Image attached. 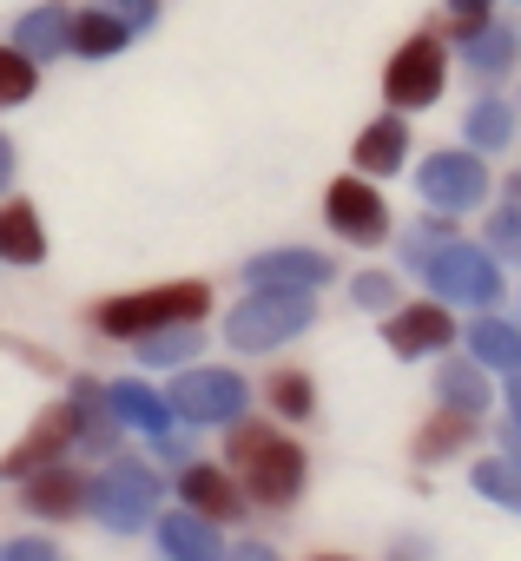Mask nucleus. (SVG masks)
Wrapping results in <instances>:
<instances>
[{
	"instance_id": "35",
	"label": "nucleus",
	"mask_w": 521,
	"mask_h": 561,
	"mask_svg": "<svg viewBox=\"0 0 521 561\" xmlns=\"http://www.w3.org/2000/svg\"><path fill=\"white\" fill-rule=\"evenodd\" d=\"M501 449H508V462H521V423H514V416L501 423Z\"/></svg>"
},
{
	"instance_id": "8",
	"label": "nucleus",
	"mask_w": 521,
	"mask_h": 561,
	"mask_svg": "<svg viewBox=\"0 0 521 561\" xmlns=\"http://www.w3.org/2000/svg\"><path fill=\"white\" fill-rule=\"evenodd\" d=\"M165 403H172V416H185V423H238V410H244V377H231V370H185Z\"/></svg>"
},
{
	"instance_id": "31",
	"label": "nucleus",
	"mask_w": 521,
	"mask_h": 561,
	"mask_svg": "<svg viewBox=\"0 0 521 561\" xmlns=\"http://www.w3.org/2000/svg\"><path fill=\"white\" fill-rule=\"evenodd\" d=\"M350 291H357V305H363V311H390V298H396V285H390L383 271H363Z\"/></svg>"
},
{
	"instance_id": "29",
	"label": "nucleus",
	"mask_w": 521,
	"mask_h": 561,
	"mask_svg": "<svg viewBox=\"0 0 521 561\" xmlns=\"http://www.w3.org/2000/svg\"><path fill=\"white\" fill-rule=\"evenodd\" d=\"M139 344H146V351H139L146 364H178L185 351H198V337H192L185 324H165V331H152V337H139Z\"/></svg>"
},
{
	"instance_id": "39",
	"label": "nucleus",
	"mask_w": 521,
	"mask_h": 561,
	"mask_svg": "<svg viewBox=\"0 0 521 561\" xmlns=\"http://www.w3.org/2000/svg\"><path fill=\"white\" fill-rule=\"evenodd\" d=\"M396 561H422V541H403V548H396Z\"/></svg>"
},
{
	"instance_id": "22",
	"label": "nucleus",
	"mask_w": 521,
	"mask_h": 561,
	"mask_svg": "<svg viewBox=\"0 0 521 561\" xmlns=\"http://www.w3.org/2000/svg\"><path fill=\"white\" fill-rule=\"evenodd\" d=\"M514 54H521V34H514V27H488V21H482V27L462 41V60H468L475 73H508Z\"/></svg>"
},
{
	"instance_id": "40",
	"label": "nucleus",
	"mask_w": 521,
	"mask_h": 561,
	"mask_svg": "<svg viewBox=\"0 0 521 561\" xmlns=\"http://www.w3.org/2000/svg\"><path fill=\"white\" fill-rule=\"evenodd\" d=\"M508 198H521V172H514V179H508Z\"/></svg>"
},
{
	"instance_id": "17",
	"label": "nucleus",
	"mask_w": 521,
	"mask_h": 561,
	"mask_svg": "<svg viewBox=\"0 0 521 561\" xmlns=\"http://www.w3.org/2000/svg\"><path fill=\"white\" fill-rule=\"evenodd\" d=\"M403 152H409V126L390 113V119H377V126H363V139H357V172H396L403 165Z\"/></svg>"
},
{
	"instance_id": "5",
	"label": "nucleus",
	"mask_w": 521,
	"mask_h": 561,
	"mask_svg": "<svg viewBox=\"0 0 521 561\" xmlns=\"http://www.w3.org/2000/svg\"><path fill=\"white\" fill-rule=\"evenodd\" d=\"M442 73H449L442 41H436V34H416V41H403V47L390 54V67H383V93H390L396 113H409V106H429V100L442 93Z\"/></svg>"
},
{
	"instance_id": "16",
	"label": "nucleus",
	"mask_w": 521,
	"mask_h": 561,
	"mask_svg": "<svg viewBox=\"0 0 521 561\" xmlns=\"http://www.w3.org/2000/svg\"><path fill=\"white\" fill-rule=\"evenodd\" d=\"M106 410H113V423H132V430H146V436H159V430L172 423V403H165V397H152V390H146V383H132V377L106 390Z\"/></svg>"
},
{
	"instance_id": "4",
	"label": "nucleus",
	"mask_w": 521,
	"mask_h": 561,
	"mask_svg": "<svg viewBox=\"0 0 521 561\" xmlns=\"http://www.w3.org/2000/svg\"><path fill=\"white\" fill-rule=\"evenodd\" d=\"M192 318H205V285H165V291L113 298V305L93 311V324L113 331V337H152V331H165V324H192Z\"/></svg>"
},
{
	"instance_id": "23",
	"label": "nucleus",
	"mask_w": 521,
	"mask_h": 561,
	"mask_svg": "<svg viewBox=\"0 0 521 561\" xmlns=\"http://www.w3.org/2000/svg\"><path fill=\"white\" fill-rule=\"evenodd\" d=\"M436 397L449 403V410H468V416H482L488 410V377H482V364H442L436 370Z\"/></svg>"
},
{
	"instance_id": "24",
	"label": "nucleus",
	"mask_w": 521,
	"mask_h": 561,
	"mask_svg": "<svg viewBox=\"0 0 521 561\" xmlns=\"http://www.w3.org/2000/svg\"><path fill=\"white\" fill-rule=\"evenodd\" d=\"M468 139H475V152H501V146L514 139L508 100H475V106H468Z\"/></svg>"
},
{
	"instance_id": "33",
	"label": "nucleus",
	"mask_w": 521,
	"mask_h": 561,
	"mask_svg": "<svg viewBox=\"0 0 521 561\" xmlns=\"http://www.w3.org/2000/svg\"><path fill=\"white\" fill-rule=\"evenodd\" d=\"M106 14L126 21V27H146L152 21V0H106Z\"/></svg>"
},
{
	"instance_id": "28",
	"label": "nucleus",
	"mask_w": 521,
	"mask_h": 561,
	"mask_svg": "<svg viewBox=\"0 0 521 561\" xmlns=\"http://www.w3.org/2000/svg\"><path fill=\"white\" fill-rule=\"evenodd\" d=\"M271 410L278 416H311V377L304 370H278L271 377Z\"/></svg>"
},
{
	"instance_id": "1",
	"label": "nucleus",
	"mask_w": 521,
	"mask_h": 561,
	"mask_svg": "<svg viewBox=\"0 0 521 561\" xmlns=\"http://www.w3.org/2000/svg\"><path fill=\"white\" fill-rule=\"evenodd\" d=\"M231 456H238V469H244V489L265 502V508L298 502V489H304V449H298V443L271 436L265 423H238V430H231Z\"/></svg>"
},
{
	"instance_id": "10",
	"label": "nucleus",
	"mask_w": 521,
	"mask_h": 561,
	"mask_svg": "<svg viewBox=\"0 0 521 561\" xmlns=\"http://www.w3.org/2000/svg\"><path fill=\"white\" fill-rule=\"evenodd\" d=\"M73 430H80L73 403H54V410H47V416H40V423H34V430L8 449V456H0V476H34L40 462H54V456L73 443Z\"/></svg>"
},
{
	"instance_id": "26",
	"label": "nucleus",
	"mask_w": 521,
	"mask_h": 561,
	"mask_svg": "<svg viewBox=\"0 0 521 561\" xmlns=\"http://www.w3.org/2000/svg\"><path fill=\"white\" fill-rule=\"evenodd\" d=\"M475 489L521 515V462H475Z\"/></svg>"
},
{
	"instance_id": "32",
	"label": "nucleus",
	"mask_w": 521,
	"mask_h": 561,
	"mask_svg": "<svg viewBox=\"0 0 521 561\" xmlns=\"http://www.w3.org/2000/svg\"><path fill=\"white\" fill-rule=\"evenodd\" d=\"M488 8H495V0H449V14H455V41H468V34L488 21Z\"/></svg>"
},
{
	"instance_id": "21",
	"label": "nucleus",
	"mask_w": 521,
	"mask_h": 561,
	"mask_svg": "<svg viewBox=\"0 0 521 561\" xmlns=\"http://www.w3.org/2000/svg\"><path fill=\"white\" fill-rule=\"evenodd\" d=\"M40 251H47V238H40V218H34V205H8L0 211V257H14V264H40Z\"/></svg>"
},
{
	"instance_id": "36",
	"label": "nucleus",
	"mask_w": 521,
	"mask_h": 561,
	"mask_svg": "<svg viewBox=\"0 0 521 561\" xmlns=\"http://www.w3.org/2000/svg\"><path fill=\"white\" fill-rule=\"evenodd\" d=\"M218 561H278V554H271V548H257V541H251V548H238V554H218Z\"/></svg>"
},
{
	"instance_id": "15",
	"label": "nucleus",
	"mask_w": 521,
	"mask_h": 561,
	"mask_svg": "<svg viewBox=\"0 0 521 561\" xmlns=\"http://www.w3.org/2000/svg\"><path fill=\"white\" fill-rule=\"evenodd\" d=\"M14 47H21L27 60H47V54L73 47V14H67V8H34V14H21Z\"/></svg>"
},
{
	"instance_id": "25",
	"label": "nucleus",
	"mask_w": 521,
	"mask_h": 561,
	"mask_svg": "<svg viewBox=\"0 0 521 561\" xmlns=\"http://www.w3.org/2000/svg\"><path fill=\"white\" fill-rule=\"evenodd\" d=\"M73 47L93 54V60H106V54L126 47V21H113L106 8H100V14H80V21H73Z\"/></svg>"
},
{
	"instance_id": "13",
	"label": "nucleus",
	"mask_w": 521,
	"mask_h": 561,
	"mask_svg": "<svg viewBox=\"0 0 521 561\" xmlns=\"http://www.w3.org/2000/svg\"><path fill=\"white\" fill-rule=\"evenodd\" d=\"M159 548H165V561H218V528L198 508H178L159 522Z\"/></svg>"
},
{
	"instance_id": "34",
	"label": "nucleus",
	"mask_w": 521,
	"mask_h": 561,
	"mask_svg": "<svg viewBox=\"0 0 521 561\" xmlns=\"http://www.w3.org/2000/svg\"><path fill=\"white\" fill-rule=\"evenodd\" d=\"M0 561H54V548L47 541H8V548H0Z\"/></svg>"
},
{
	"instance_id": "6",
	"label": "nucleus",
	"mask_w": 521,
	"mask_h": 561,
	"mask_svg": "<svg viewBox=\"0 0 521 561\" xmlns=\"http://www.w3.org/2000/svg\"><path fill=\"white\" fill-rule=\"evenodd\" d=\"M152 508H159V476L139 469V462H113V469L93 482V515H100L106 528H119V535L146 528Z\"/></svg>"
},
{
	"instance_id": "38",
	"label": "nucleus",
	"mask_w": 521,
	"mask_h": 561,
	"mask_svg": "<svg viewBox=\"0 0 521 561\" xmlns=\"http://www.w3.org/2000/svg\"><path fill=\"white\" fill-rule=\"evenodd\" d=\"M8 172H14V146L0 139V192H8Z\"/></svg>"
},
{
	"instance_id": "30",
	"label": "nucleus",
	"mask_w": 521,
	"mask_h": 561,
	"mask_svg": "<svg viewBox=\"0 0 521 561\" xmlns=\"http://www.w3.org/2000/svg\"><path fill=\"white\" fill-rule=\"evenodd\" d=\"M488 251H495V257H521V198H508V205L488 218Z\"/></svg>"
},
{
	"instance_id": "9",
	"label": "nucleus",
	"mask_w": 521,
	"mask_h": 561,
	"mask_svg": "<svg viewBox=\"0 0 521 561\" xmlns=\"http://www.w3.org/2000/svg\"><path fill=\"white\" fill-rule=\"evenodd\" d=\"M324 218H331L350 244H383V231H390V205H383V192H370L363 179H337V185L324 192Z\"/></svg>"
},
{
	"instance_id": "12",
	"label": "nucleus",
	"mask_w": 521,
	"mask_h": 561,
	"mask_svg": "<svg viewBox=\"0 0 521 561\" xmlns=\"http://www.w3.org/2000/svg\"><path fill=\"white\" fill-rule=\"evenodd\" d=\"M251 285H298V291H317L331 285V257L324 251H265V257H251L244 264Z\"/></svg>"
},
{
	"instance_id": "27",
	"label": "nucleus",
	"mask_w": 521,
	"mask_h": 561,
	"mask_svg": "<svg viewBox=\"0 0 521 561\" xmlns=\"http://www.w3.org/2000/svg\"><path fill=\"white\" fill-rule=\"evenodd\" d=\"M34 93V60L21 47H0V106H21Z\"/></svg>"
},
{
	"instance_id": "2",
	"label": "nucleus",
	"mask_w": 521,
	"mask_h": 561,
	"mask_svg": "<svg viewBox=\"0 0 521 561\" xmlns=\"http://www.w3.org/2000/svg\"><path fill=\"white\" fill-rule=\"evenodd\" d=\"M304 324H311V291H298V285H257V298H244L231 311L224 337H231V351H278Z\"/></svg>"
},
{
	"instance_id": "20",
	"label": "nucleus",
	"mask_w": 521,
	"mask_h": 561,
	"mask_svg": "<svg viewBox=\"0 0 521 561\" xmlns=\"http://www.w3.org/2000/svg\"><path fill=\"white\" fill-rule=\"evenodd\" d=\"M178 489H185V502H192L205 522H231V515H244V508H238V482L218 476V469H185Z\"/></svg>"
},
{
	"instance_id": "37",
	"label": "nucleus",
	"mask_w": 521,
	"mask_h": 561,
	"mask_svg": "<svg viewBox=\"0 0 521 561\" xmlns=\"http://www.w3.org/2000/svg\"><path fill=\"white\" fill-rule=\"evenodd\" d=\"M508 416H514V423H521V370H514V377H508Z\"/></svg>"
},
{
	"instance_id": "41",
	"label": "nucleus",
	"mask_w": 521,
	"mask_h": 561,
	"mask_svg": "<svg viewBox=\"0 0 521 561\" xmlns=\"http://www.w3.org/2000/svg\"><path fill=\"white\" fill-rule=\"evenodd\" d=\"M317 561H344V554H317Z\"/></svg>"
},
{
	"instance_id": "11",
	"label": "nucleus",
	"mask_w": 521,
	"mask_h": 561,
	"mask_svg": "<svg viewBox=\"0 0 521 561\" xmlns=\"http://www.w3.org/2000/svg\"><path fill=\"white\" fill-rule=\"evenodd\" d=\"M383 337H390L396 357H429V351H449V344H455V318H449L442 305H409V311L390 318Z\"/></svg>"
},
{
	"instance_id": "18",
	"label": "nucleus",
	"mask_w": 521,
	"mask_h": 561,
	"mask_svg": "<svg viewBox=\"0 0 521 561\" xmlns=\"http://www.w3.org/2000/svg\"><path fill=\"white\" fill-rule=\"evenodd\" d=\"M468 443H475V416L442 403V410L422 423V436H416V462H442V456H455V449H468Z\"/></svg>"
},
{
	"instance_id": "14",
	"label": "nucleus",
	"mask_w": 521,
	"mask_h": 561,
	"mask_svg": "<svg viewBox=\"0 0 521 561\" xmlns=\"http://www.w3.org/2000/svg\"><path fill=\"white\" fill-rule=\"evenodd\" d=\"M468 351H475V364L482 370H521V324H508V318H475L468 324Z\"/></svg>"
},
{
	"instance_id": "19",
	"label": "nucleus",
	"mask_w": 521,
	"mask_h": 561,
	"mask_svg": "<svg viewBox=\"0 0 521 561\" xmlns=\"http://www.w3.org/2000/svg\"><path fill=\"white\" fill-rule=\"evenodd\" d=\"M80 502H86V482H80L73 469L40 462V469L27 476V508H40V515H73Z\"/></svg>"
},
{
	"instance_id": "7",
	"label": "nucleus",
	"mask_w": 521,
	"mask_h": 561,
	"mask_svg": "<svg viewBox=\"0 0 521 561\" xmlns=\"http://www.w3.org/2000/svg\"><path fill=\"white\" fill-rule=\"evenodd\" d=\"M416 192H422L436 211H468V205H482L488 172H482L475 152H429L422 172H416Z\"/></svg>"
},
{
	"instance_id": "3",
	"label": "nucleus",
	"mask_w": 521,
	"mask_h": 561,
	"mask_svg": "<svg viewBox=\"0 0 521 561\" xmlns=\"http://www.w3.org/2000/svg\"><path fill=\"white\" fill-rule=\"evenodd\" d=\"M422 277H429V291L436 298H455V305H495L501 298V271H495V251H482V244H462V238H449V244H436L422 264H416Z\"/></svg>"
}]
</instances>
